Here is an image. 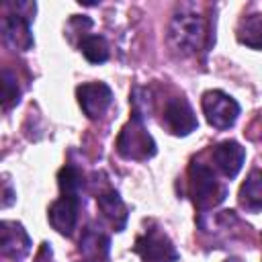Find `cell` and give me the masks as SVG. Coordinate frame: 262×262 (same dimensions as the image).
Masks as SVG:
<instances>
[{"label": "cell", "instance_id": "cell-1", "mask_svg": "<svg viewBox=\"0 0 262 262\" xmlns=\"http://www.w3.org/2000/svg\"><path fill=\"white\" fill-rule=\"evenodd\" d=\"M59 199L51 203L47 219L51 227L61 235H72L78 225V213L82 207V188H84V174L78 166L66 164L59 174Z\"/></svg>", "mask_w": 262, "mask_h": 262}, {"label": "cell", "instance_id": "cell-2", "mask_svg": "<svg viewBox=\"0 0 262 262\" xmlns=\"http://www.w3.org/2000/svg\"><path fill=\"white\" fill-rule=\"evenodd\" d=\"M227 192H229L227 184L217 178L213 166L201 162L199 158H192L188 166V194L194 207L199 211L213 209L225 201Z\"/></svg>", "mask_w": 262, "mask_h": 262}, {"label": "cell", "instance_id": "cell-3", "mask_svg": "<svg viewBox=\"0 0 262 262\" xmlns=\"http://www.w3.org/2000/svg\"><path fill=\"white\" fill-rule=\"evenodd\" d=\"M170 41L184 53H196L199 49H207L213 37L209 35L203 16L196 12L180 10L170 23Z\"/></svg>", "mask_w": 262, "mask_h": 262}, {"label": "cell", "instance_id": "cell-4", "mask_svg": "<svg viewBox=\"0 0 262 262\" xmlns=\"http://www.w3.org/2000/svg\"><path fill=\"white\" fill-rule=\"evenodd\" d=\"M156 141L149 135V131L143 125V117L133 115L131 119L125 123V127L121 129L119 137H117V154L125 160H135V162H143L156 156Z\"/></svg>", "mask_w": 262, "mask_h": 262}, {"label": "cell", "instance_id": "cell-5", "mask_svg": "<svg viewBox=\"0 0 262 262\" xmlns=\"http://www.w3.org/2000/svg\"><path fill=\"white\" fill-rule=\"evenodd\" d=\"M201 106L207 117V123L219 131L233 127V123L239 117L237 100L225 94L223 90H207L201 98Z\"/></svg>", "mask_w": 262, "mask_h": 262}, {"label": "cell", "instance_id": "cell-6", "mask_svg": "<svg viewBox=\"0 0 262 262\" xmlns=\"http://www.w3.org/2000/svg\"><path fill=\"white\" fill-rule=\"evenodd\" d=\"M133 252L141 258V262H176L180 258L176 246L160 227L145 229V233L135 239Z\"/></svg>", "mask_w": 262, "mask_h": 262}, {"label": "cell", "instance_id": "cell-7", "mask_svg": "<svg viewBox=\"0 0 262 262\" xmlns=\"http://www.w3.org/2000/svg\"><path fill=\"white\" fill-rule=\"evenodd\" d=\"M162 127L176 137H186L199 127L196 115L184 96H174L164 104Z\"/></svg>", "mask_w": 262, "mask_h": 262}, {"label": "cell", "instance_id": "cell-8", "mask_svg": "<svg viewBox=\"0 0 262 262\" xmlns=\"http://www.w3.org/2000/svg\"><path fill=\"white\" fill-rule=\"evenodd\" d=\"M78 104L88 119H100L113 104V90L104 82H88L76 88Z\"/></svg>", "mask_w": 262, "mask_h": 262}, {"label": "cell", "instance_id": "cell-9", "mask_svg": "<svg viewBox=\"0 0 262 262\" xmlns=\"http://www.w3.org/2000/svg\"><path fill=\"white\" fill-rule=\"evenodd\" d=\"M0 252L4 258L10 260H25L31 252V237L27 229L16 221H2L0 223Z\"/></svg>", "mask_w": 262, "mask_h": 262}, {"label": "cell", "instance_id": "cell-10", "mask_svg": "<svg viewBox=\"0 0 262 262\" xmlns=\"http://www.w3.org/2000/svg\"><path fill=\"white\" fill-rule=\"evenodd\" d=\"M246 147H242L235 139H225L211 149V162L219 174L225 178H235L244 166Z\"/></svg>", "mask_w": 262, "mask_h": 262}, {"label": "cell", "instance_id": "cell-11", "mask_svg": "<svg viewBox=\"0 0 262 262\" xmlns=\"http://www.w3.org/2000/svg\"><path fill=\"white\" fill-rule=\"evenodd\" d=\"M80 254L86 262H108L111 260V237L94 223H88L80 235Z\"/></svg>", "mask_w": 262, "mask_h": 262}, {"label": "cell", "instance_id": "cell-12", "mask_svg": "<svg viewBox=\"0 0 262 262\" xmlns=\"http://www.w3.org/2000/svg\"><path fill=\"white\" fill-rule=\"evenodd\" d=\"M2 37L8 45H12L18 51H29L33 47V35H31V18L14 12H6L2 16Z\"/></svg>", "mask_w": 262, "mask_h": 262}, {"label": "cell", "instance_id": "cell-13", "mask_svg": "<svg viewBox=\"0 0 262 262\" xmlns=\"http://www.w3.org/2000/svg\"><path fill=\"white\" fill-rule=\"evenodd\" d=\"M96 207H98V211L102 213L104 221H106L115 231H123V229H125L129 211H127V207H125L121 194H119L115 188H111V186L102 188V190L96 194Z\"/></svg>", "mask_w": 262, "mask_h": 262}, {"label": "cell", "instance_id": "cell-14", "mask_svg": "<svg viewBox=\"0 0 262 262\" xmlns=\"http://www.w3.org/2000/svg\"><path fill=\"white\" fill-rule=\"evenodd\" d=\"M237 203L248 213L262 211V170L254 168L246 176V180L239 188V194H237Z\"/></svg>", "mask_w": 262, "mask_h": 262}, {"label": "cell", "instance_id": "cell-15", "mask_svg": "<svg viewBox=\"0 0 262 262\" xmlns=\"http://www.w3.org/2000/svg\"><path fill=\"white\" fill-rule=\"evenodd\" d=\"M235 37L242 45L252 49H262V12L248 14L237 23Z\"/></svg>", "mask_w": 262, "mask_h": 262}, {"label": "cell", "instance_id": "cell-16", "mask_svg": "<svg viewBox=\"0 0 262 262\" xmlns=\"http://www.w3.org/2000/svg\"><path fill=\"white\" fill-rule=\"evenodd\" d=\"M80 51L90 63H104L108 59V43L102 35H86L80 41Z\"/></svg>", "mask_w": 262, "mask_h": 262}, {"label": "cell", "instance_id": "cell-17", "mask_svg": "<svg viewBox=\"0 0 262 262\" xmlns=\"http://www.w3.org/2000/svg\"><path fill=\"white\" fill-rule=\"evenodd\" d=\"M2 76H4V111H10L20 100V88L16 84L14 74L8 68H4Z\"/></svg>", "mask_w": 262, "mask_h": 262}, {"label": "cell", "instance_id": "cell-18", "mask_svg": "<svg viewBox=\"0 0 262 262\" xmlns=\"http://www.w3.org/2000/svg\"><path fill=\"white\" fill-rule=\"evenodd\" d=\"M12 201H14V192H12V188H10V182L4 180V199H2V207H4V209L10 207Z\"/></svg>", "mask_w": 262, "mask_h": 262}, {"label": "cell", "instance_id": "cell-19", "mask_svg": "<svg viewBox=\"0 0 262 262\" xmlns=\"http://www.w3.org/2000/svg\"><path fill=\"white\" fill-rule=\"evenodd\" d=\"M225 262H244V260H242V258H227Z\"/></svg>", "mask_w": 262, "mask_h": 262}]
</instances>
